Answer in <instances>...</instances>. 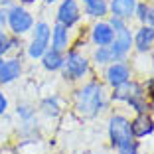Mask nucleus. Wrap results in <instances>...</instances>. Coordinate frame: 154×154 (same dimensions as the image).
I'll list each match as a JSON object with an SVG mask.
<instances>
[{"mask_svg": "<svg viewBox=\"0 0 154 154\" xmlns=\"http://www.w3.org/2000/svg\"><path fill=\"white\" fill-rule=\"evenodd\" d=\"M144 22H148L150 26L154 28V8H150V6H148V12H146V18H144Z\"/></svg>", "mask_w": 154, "mask_h": 154, "instance_id": "obj_23", "label": "nucleus"}, {"mask_svg": "<svg viewBox=\"0 0 154 154\" xmlns=\"http://www.w3.org/2000/svg\"><path fill=\"white\" fill-rule=\"evenodd\" d=\"M83 2H85V8L89 16H105L107 10H109L105 0H83Z\"/></svg>", "mask_w": 154, "mask_h": 154, "instance_id": "obj_17", "label": "nucleus"}, {"mask_svg": "<svg viewBox=\"0 0 154 154\" xmlns=\"http://www.w3.org/2000/svg\"><path fill=\"white\" fill-rule=\"evenodd\" d=\"M128 77H131L128 67L122 65V63H113L109 69H107V79H109V83L113 87H119V85H122V83H127Z\"/></svg>", "mask_w": 154, "mask_h": 154, "instance_id": "obj_12", "label": "nucleus"}, {"mask_svg": "<svg viewBox=\"0 0 154 154\" xmlns=\"http://www.w3.org/2000/svg\"><path fill=\"white\" fill-rule=\"evenodd\" d=\"M113 38H115V32H113V28H111V24H97L93 28V42L99 48L111 45L113 44Z\"/></svg>", "mask_w": 154, "mask_h": 154, "instance_id": "obj_13", "label": "nucleus"}, {"mask_svg": "<svg viewBox=\"0 0 154 154\" xmlns=\"http://www.w3.org/2000/svg\"><path fill=\"white\" fill-rule=\"evenodd\" d=\"M77 111L83 117H95L99 111H103V87L99 83H87L83 89L77 91Z\"/></svg>", "mask_w": 154, "mask_h": 154, "instance_id": "obj_1", "label": "nucleus"}, {"mask_svg": "<svg viewBox=\"0 0 154 154\" xmlns=\"http://www.w3.org/2000/svg\"><path fill=\"white\" fill-rule=\"evenodd\" d=\"M95 59H97V63H109V61H115V55L109 45H103V48H99L95 51Z\"/></svg>", "mask_w": 154, "mask_h": 154, "instance_id": "obj_18", "label": "nucleus"}, {"mask_svg": "<svg viewBox=\"0 0 154 154\" xmlns=\"http://www.w3.org/2000/svg\"><path fill=\"white\" fill-rule=\"evenodd\" d=\"M134 44H136V50L138 51H148L154 45V28L152 26L140 28L136 38H134Z\"/></svg>", "mask_w": 154, "mask_h": 154, "instance_id": "obj_14", "label": "nucleus"}, {"mask_svg": "<svg viewBox=\"0 0 154 154\" xmlns=\"http://www.w3.org/2000/svg\"><path fill=\"white\" fill-rule=\"evenodd\" d=\"M111 28H113V32H115V38H113V44H111L109 48H111V51H113L115 59H121L131 50L132 36H131V32H128V28L122 24V20H119V18L111 20Z\"/></svg>", "mask_w": 154, "mask_h": 154, "instance_id": "obj_2", "label": "nucleus"}, {"mask_svg": "<svg viewBox=\"0 0 154 154\" xmlns=\"http://www.w3.org/2000/svg\"><path fill=\"white\" fill-rule=\"evenodd\" d=\"M154 131V122H152V119L148 117V115H144V113H140L138 117L134 119V121L131 122V132H132V136H146V134H150V132Z\"/></svg>", "mask_w": 154, "mask_h": 154, "instance_id": "obj_11", "label": "nucleus"}, {"mask_svg": "<svg viewBox=\"0 0 154 154\" xmlns=\"http://www.w3.org/2000/svg\"><path fill=\"white\" fill-rule=\"evenodd\" d=\"M50 38H51V30L45 22H38L36 24V30H34V38H32V44H30V57H42V55L48 51V44H50Z\"/></svg>", "mask_w": 154, "mask_h": 154, "instance_id": "obj_4", "label": "nucleus"}, {"mask_svg": "<svg viewBox=\"0 0 154 154\" xmlns=\"http://www.w3.org/2000/svg\"><path fill=\"white\" fill-rule=\"evenodd\" d=\"M44 111H45V115H51V117H55V115L59 113L57 103H55V101H51V99L44 101Z\"/></svg>", "mask_w": 154, "mask_h": 154, "instance_id": "obj_20", "label": "nucleus"}, {"mask_svg": "<svg viewBox=\"0 0 154 154\" xmlns=\"http://www.w3.org/2000/svg\"><path fill=\"white\" fill-rule=\"evenodd\" d=\"M136 97H142V89L140 85H136V83H122V85L115 87V93H113V99L117 101H132Z\"/></svg>", "mask_w": 154, "mask_h": 154, "instance_id": "obj_10", "label": "nucleus"}, {"mask_svg": "<svg viewBox=\"0 0 154 154\" xmlns=\"http://www.w3.org/2000/svg\"><path fill=\"white\" fill-rule=\"evenodd\" d=\"M109 136L113 146L121 148V146L132 142V132H131V122L127 121L125 117H113L109 121Z\"/></svg>", "mask_w": 154, "mask_h": 154, "instance_id": "obj_3", "label": "nucleus"}, {"mask_svg": "<svg viewBox=\"0 0 154 154\" xmlns=\"http://www.w3.org/2000/svg\"><path fill=\"white\" fill-rule=\"evenodd\" d=\"M6 109H8V99H6V95L0 91V115H4Z\"/></svg>", "mask_w": 154, "mask_h": 154, "instance_id": "obj_22", "label": "nucleus"}, {"mask_svg": "<svg viewBox=\"0 0 154 154\" xmlns=\"http://www.w3.org/2000/svg\"><path fill=\"white\" fill-rule=\"evenodd\" d=\"M45 2H50V4H51V2H55V0H45Z\"/></svg>", "mask_w": 154, "mask_h": 154, "instance_id": "obj_27", "label": "nucleus"}, {"mask_svg": "<svg viewBox=\"0 0 154 154\" xmlns=\"http://www.w3.org/2000/svg\"><path fill=\"white\" fill-rule=\"evenodd\" d=\"M6 18H8V10H4L2 6H0V28L6 24Z\"/></svg>", "mask_w": 154, "mask_h": 154, "instance_id": "obj_24", "label": "nucleus"}, {"mask_svg": "<svg viewBox=\"0 0 154 154\" xmlns=\"http://www.w3.org/2000/svg\"><path fill=\"white\" fill-rule=\"evenodd\" d=\"M57 20H59V24H63L65 28L73 26V24L79 20V6H77L75 0H63V2L59 4Z\"/></svg>", "mask_w": 154, "mask_h": 154, "instance_id": "obj_8", "label": "nucleus"}, {"mask_svg": "<svg viewBox=\"0 0 154 154\" xmlns=\"http://www.w3.org/2000/svg\"><path fill=\"white\" fill-rule=\"evenodd\" d=\"M42 59H44V67L48 71H55V69L63 67V57H61V54L57 50H48L42 55Z\"/></svg>", "mask_w": 154, "mask_h": 154, "instance_id": "obj_15", "label": "nucleus"}, {"mask_svg": "<svg viewBox=\"0 0 154 154\" xmlns=\"http://www.w3.org/2000/svg\"><path fill=\"white\" fill-rule=\"evenodd\" d=\"M67 40H69V36H67V28H65L63 24H57V26L54 28V34H51L54 50H57V51L65 50V48H67Z\"/></svg>", "mask_w": 154, "mask_h": 154, "instance_id": "obj_16", "label": "nucleus"}, {"mask_svg": "<svg viewBox=\"0 0 154 154\" xmlns=\"http://www.w3.org/2000/svg\"><path fill=\"white\" fill-rule=\"evenodd\" d=\"M18 115H22V117H32V111H30V107H18Z\"/></svg>", "mask_w": 154, "mask_h": 154, "instance_id": "obj_25", "label": "nucleus"}, {"mask_svg": "<svg viewBox=\"0 0 154 154\" xmlns=\"http://www.w3.org/2000/svg\"><path fill=\"white\" fill-rule=\"evenodd\" d=\"M6 22L10 24V28H12L14 34H26L28 30L32 28L34 20H32V16H30L28 10L20 8V6H10Z\"/></svg>", "mask_w": 154, "mask_h": 154, "instance_id": "obj_5", "label": "nucleus"}, {"mask_svg": "<svg viewBox=\"0 0 154 154\" xmlns=\"http://www.w3.org/2000/svg\"><path fill=\"white\" fill-rule=\"evenodd\" d=\"M63 65H65V77H69V79H79L87 71V59L77 51H71L67 59H63Z\"/></svg>", "mask_w": 154, "mask_h": 154, "instance_id": "obj_6", "label": "nucleus"}, {"mask_svg": "<svg viewBox=\"0 0 154 154\" xmlns=\"http://www.w3.org/2000/svg\"><path fill=\"white\" fill-rule=\"evenodd\" d=\"M150 95H152V99H154V89H152V91H150ZM152 103H154V101H152Z\"/></svg>", "mask_w": 154, "mask_h": 154, "instance_id": "obj_26", "label": "nucleus"}, {"mask_svg": "<svg viewBox=\"0 0 154 154\" xmlns=\"http://www.w3.org/2000/svg\"><path fill=\"white\" fill-rule=\"evenodd\" d=\"M12 45H14V40H10L8 34H6L4 30H0V57H2Z\"/></svg>", "mask_w": 154, "mask_h": 154, "instance_id": "obj_19", "label": "nucleus"}, {"mask_svg": "<svg viewBox=\"0 0 154 154\" xmlns=\"http://www.w3.org/2000/svg\"><path fill=\"white\" fill-rule=\"evenodd\" d=\"M136 152H138V144H136L134 140L119 148V154H136Z\"/></svg>", "mask_w": 154, "mask_h": 154, "instance_id": "obj_21", "label": "nucleus"}, {"mask_svg": "<svg viewBox=\"0 0 154 154\" xmlns=\"http://www.w3.org/2000/svg\"><path fill=\"white\" fill-rule=\"evenodd\" d=\"M22 73V63L20 59L10 57V59H0V83H12L16 81Z\"/></svg>", "mask_w": 154, "mask_h": 154, "instance_id": "obj_7", "label": "nucleus"}, {"mask_svg": "<svg viewBox=\"0 0 154 154\" xmlns=\"http://www.w3.org/2000/svg\"><path fill=\"white\" fill-rule=\"evenodd\" d=\"M136 10V0H113L111 2V12H113V18L125 20L131 18Z\"/></svg>", "mask_w": 154, "mask_h": 154, "instance_id": "obj_9", "label": "nucleus"}]
</instances>
